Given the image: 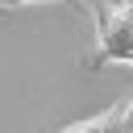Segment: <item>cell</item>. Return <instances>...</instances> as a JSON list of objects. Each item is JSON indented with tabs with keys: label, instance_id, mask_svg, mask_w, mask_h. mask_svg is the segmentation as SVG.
I'll return each mask as SVG.
<instances>
[{
	"label": "cell",
	"instance_id": "6da1fadb",
	"mask_svg": "<svg viewBox=\"0 0 133 133\" xmlns=\"http://www.w3.org/2000/svg\"><path fill=\"white\" fill-rule=\"evenodd\" d=\"M87 62L91 66L133 62V0H121L112 8H96V50Z\"/></svg>",
	"mask_w": 133,
	"mask_h": 133
},
{
	"label": "cell",
	"instance_id": "7a4b0ae2",
	"mask_svg": "<svg viewBox=\"0 0 133 133\" xmlns=\"http://www.w3.org/2000/svg\"><path fill=\"white\" fill-rule=\"evenodd\" d=\"M121 129H133V96L116 100L112 108H104V112H96V116L71 121V125H62L58 133H121Z\"/></svg>",
	"mask_w": 133,
	"mask_h": 133
},
{
	"label": "cell",
	"instance_id": "3957f363",
	"mask_svg": "<svg viewBox=\"0 0 133 133\" xmlns=\"http://www.w3.org/2000/svg\"><path fill=\"white\" fill-rule=\"evenodd\" d=\"M29 4H66V8H75L79 17H87L96 25V4L91 0H0V8H29Z\"/></svg>",
	"mask_w": 133,
	"mask_h": 133
},
{
	"label": "cell",
	"instance_id": "277c9868",
	"mask_svg": "<svg viewBox=\"0 0 133 133\" xmlns=\"http://www.w3.org/2000/svg\"><path fill=\"white\" fill-rule=\"evenodd\" d=\"M121 133H133V129H121Z\"/></svg>",
	"mask_w": 133,
	"mask_h": 133
}]
</instances>
